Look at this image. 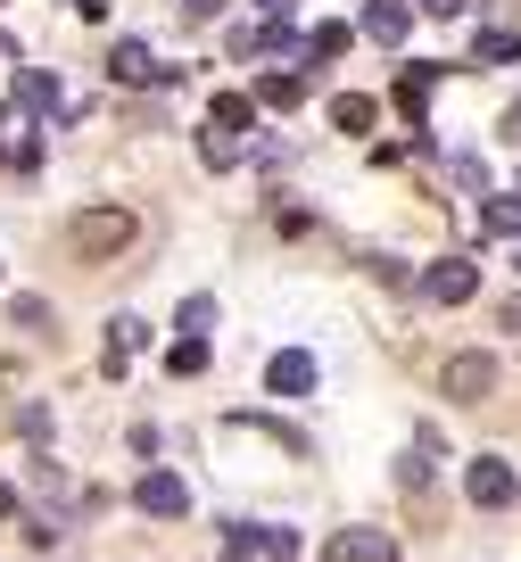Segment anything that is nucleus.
Returning a JSON list of instances; mask_svg holds the SVG:
<instances>
[{
    "instance_id": "nucleus-14",
    "label": "nucleus",
    "mask_w": 521,
    "mask_h": 562,
    "mask_svg": "<svg viewBox=\"0 0 521 562\" xmlns=\"http://www.w3.org/2000/svg\"><path fill=\"white\" fill-rule=\"evenodd\" d=\"M208 124H224V133H248V124H257V91H215Z\"/></svg>"
},
{
    "instance_id": "nucleus-8",
    "label": "nucleus",
    "mask_w": 521,
    "mask_h": 562,
    "mask_svg": "<svg viewBox=\"0 0 521 562\" xmlns=\"http://www.w3.org/2000/svg\"><path fill=\"white\" fill-rule=\"evenodd\" d=\"M422 290H431L439 306H464L472 290H480V265H472V257H439L431 273H422Z\"/></svg>"
},
{
    "instance_id": "nucleus-17",
    "label": "nucleus",
    "mask_w": 521,
    "mask_h": 562,
    "mask_svg": "<svg viewBox=\"0 0 521 562\" xmlns=\"http://www.w3.org/2000/svg\"><path fill=\"white\" fill-rule=\"evenodd\" d=\"M199 158L224 175V166H241V133H224V124H199Z\"/></svg>"
},
{
    "instance_id": "nucleus-23",
    "label": "nucleus",
    "mask_w": 521,
    "mask_h": 562,
    "mask_svg": "<svg viewBox=\"0 0 521 562\" xmlns=\"http://www.w3.org/2000/svg\"><path fill=\"white\" fill-rule=\"evenodd\" d=\"M488 232H497V240H521V191L513 199H488Z\"/></svg>"
},
{
    "instance_id": "nucleus-1",
    "label": "nucleus",
    "mask_w": 521,
    "mask_h": 562,
    "mask_svg": "<svg viewBox=\"0 0 521 562\" xmlns=\"http://www.w3.org/2000/svg\"><path fill=\"white\" fill-rule=\"evenodd\" d=\"M133 240H141V224H133V207H117V199H100V207H84V215L67 224V248H75V257H91V265H100V257H124Z\"/></svg>"
},
{
    "instance_id": "nucleus-5",
    "label": "nucleus",
    "mask_w": 521,
    "mask_h": 562,
    "mask_svg": "<svg viewBox=\"0 0 521 562\" xmlns=\"http://www.w3.org/2000/svg\"><path fill=\"white\" fill-rule=\"evenodd\" d=\"M439 381H447V397H455V405H480L488 389H497V356L464 348V356H447V372H439Z\"/></svg>"
},
{
    "instance_id": "nucleus-18",
    "label": "nucleus",
    "mask_w": 521,
    "mask_h": 562,
    "mask_svg": "<svg viewBox=\"0 0 521 562\" xmlns=\"http://www.w3.org/2000/svg\"><path fill=\"white\" fill-rule=\"evenodd\" d=\"M340 50H347V25H314V42H307V50H298V67L314 75V67H331V58H340Z\"/></svg>"
},
{
    "instance_id": "nucleus-9",
    "label": "nucleus",
    "mask_w": 521,
    "mask_h": 562,
    "mask_svg": "<svg viewBox=\"0 0 521 562\" xmlns=\"http://www.w3.org/2000/svg\"><path fill=\"white\" fill-rule=\"evenodd\" d=\"M431 83H439V58H422V67L398 75V116H406V124H422V108H431Z\"/></svg>"
},
{
    "instance_id": "nucleus-29",
    "label": "nucleus",
    "mask_w": 521,
    "mask_h": 562,
    "mask_svg": "<svg viewBox=\"0 0 521 562\" xmlns=\"http://www.w3.org/2000/svg\"><path fill=\"white\" fill-rule=\"evenodd\" d=\"M505 323H521V299H505Z\"/></svg>"
},
{
    "instance_id": "nucleus-30",
    "label": "nucleus",
    "mask_w": 521,
    "mask_h": 562,
    "mask_svg": "<svg viewBox=\"0 0 521 562\" xmlns=\"http://www.w3.org/2000/svg\"><path fill=\"white\" fill-rule=\"evenodd\" d=\"M0 58H18V50H9V34H0Z\"/></svg>"
},
{
    "instance_id": "nucleus-6",
    "label": "nucleus",
    "mask_w": 521,
    "mask_h": 562,
    "mask_svg": "<svg viewBox=\"0 0 521 562\" xmlns=\"http://www.w3.org/2000/svg\"><path fill=\"white\" fill-rule=\"evenodd\" d=\"M314 381H323L314 348H281L274 364H265V389H274V397H314Z\"/></svg>"
},
{
    "instance_id": "nucleus-25",
    "label": "nucleus",
    "mask_w": 521,
    "mask_h": 562,
    "mask_svg": "<svg viewBox=\"0 0 521 562\" xmlns=\"http://www.w3.org/2000/svg\"><path fill=\"white\" fill-rule=\"evenodd\" d=\"M215 9H224V0H182V18H215Z\"/></svg>"
},
{
    "instance_id": "nucleus-22",
    "label": "nucleus",
    "mask_w": 521,
    "mask_h": 562,
    "mask_svg": "<svg viewBox=\"0 0 521 562\" xmlns=\"http://www.w3.org/2000/svg\"><path fill=\"white\" fill-rule=\"evenodd\" d=\"M174 323H182V339H208V323H215V299H208V290H199V299H182V315H174Z\"/></svg>"
},
{
    "instance_id": "nucleus-21",
    "label": "nucleus",
    "mask_w": 521,
    "mask_h": 562,
    "mask_svg": "<svg viewBox=\"0 0 521 562\" xmlns=\"http://www.w3.org/2000/svg\"><path fill=\"white\" fill-rule=\"evenodd\" d=\"M9 315H18L25 331H58V315H51V306L34 299V290H18V299H9Z\"/></svg>"
},
{
    "instance_id": "nucleus-26",
    "label": "nucleus",
    "mask_w": 521,
    "mask_h": 562,
    "mask_svg": "<svg viewBox=\"0 0 521 562\" xmlns=\"http://www.w3.org/2000/svg\"><path fill=\"white\" fill-rule=\"evenodd\" d=\"M257 9H265V18H290V0H257Z\"/></svg>"
},
{
    "instance_id": "nucleus-19",
    "label": "nucleus",
    "mask_w": 521,
    "mask_h": 562,
    "mask_svg": "<svg viewBox=\"0 0 521 562\" xmlns=\"http://www.w3.org/2000/svg\"><path fill=\"white\" fill-rule=\"evenodd\" d=\"M257 108H307V83H298V75H265V83H257Z\"/></svg>"
},
{
    "instance_id": "nucleus-24",
    "label": "nucleus",
    "mask_w": 521,
    "mask_h": 562,
    "mask_svg": "<svg viewBox=\"0 0 521 562\" xmlns=\"http://www.w3.org/2000/svg\"><path fill=\"white\" fill-rule=\"evenodd\" d=\"M414 9H422V18H464L472 0H414Z\"/></svg>"
},
{
    "instance_id": "nucleus-20",
    "label": "nucleus",
    "mask_w": 521,
    "mask_h": 562,
    "mask_svg": "<svg viewBox=\"0 0 521 562\" xmlns=\"http://www.w3.org/2000/svg\"><path fill=\"white\" fill-rule=\"evenodd\" d=\"M166 372L182 381V372H208V339H182L174 331V348H166Z\"/></svg>"
},
{
    "instance_id": "nucleus-3",
    "label": "nucleus",
    "mask_w": 521,
    "mask_h": 562,
    "mask_svg": "<svg viewBox=\"0 0 521 562\" xmlns=\"http://www.w3.org/2000/svg\"><path fill=\"white\" fill-rule=\"evenodd\" d=\"M108 75H117V83H141V91L182 83V67H174V58H149L141 42H117V50H108Z\"/></svg>"
},
{
    "instance_id": "nucleus-11",
    "label": "nucleus",
    "mask_w": 521,
    "mask_h": 562,
    "mask_svg": "<svg viewBox=\"0 0 521 562\" xmlns=\"http://www.w3.org/2000/svg\"><path fill=\"white\" fill-rule=\"evenodd\" d=\"M274 50H290V25H281V18L241 25V34H232V58H274Z\"/></svg>"
},
{
    "instance_id": "nucleus-13",
    "label": "nucleus",
    "mask_w": 521,
    "mask_h": 562,
    "mask_svg": "<svg viewBox=\"0 0 521 562\" xmlns=\"http://www.w3.org/2000/svg\"><path fill=\"white\" fill-rule=\"evenodd\" d=\"M521 58V34L513 25H480V42H472V67H513Z\"/></svg>"
},
{
    "instance_id": "nucleus-27",
    "label": "nucleus",
    "mask_w": 521,
    "mask_h": 562,
    "mask_svg": "<svg viewBox=\"0 0 521 562\" xmlns=\"http://www.w3.org/2000/svg\"><path fill=\"white\" fill-rule=\"evenodd\" d=\"M0 513H18V488H9V480H0Z\"/></svg>"
},
{
    "instance_id": "nucleus-2",
    "label": "nucleus",
    "mask_w": 521,
    "mask_h": 562,
    "mask_svg": "<svg viewBox=\"0 0 521 562\" xmlns=\"http://www.w3.org/2000/svg\"><path fill=\"white\" fill-rule=\"evenodd\" d=\"M513 488H521V480H513V463H505V456H472L464 463V496L480 513H505V505H513Z\"/></svg>"
},
{
    "instance_id": "nucleus-28",
    "label": "nucleus",
    "mask_w": 521,
    "mask_h": 562,
    "mask_svg": "<svg viewBox=\"0 0 521 562\" xmlns=\"http://www.w3.org/2000/svg\"><path fill=\"white\" fill-rule=\"evenodd\" d=\"M505 140H521V108H513V116H505Z\"/></svg>"
},
{
    "instance_id": "nucleus-31",
    "label": "nucleus",
    "mask_w": 521,
    "mask_h": 562,
    "mask_svg": "<svg viewBox=\"0 0 521 562\" xmlns=\"http://www.w3.org/2000/svg\"><path fill=\"white\" fill-rule=\"evenodd\" d=\"M513 273H521V248H513Z\"/></svg>"
},
{
    "instance_id": "nucleus-15",
    "label": "nucleus",
    "mask_w": 521,
    "mask_h": 562,
    "mask_svg": "<svg viewBox=\"0 0 521 562\" xmlns=\"http://www.w3.org/2000/svg\"><path fill=\"white\" fill-rule=\"evenodd\" d=\"M265 546H274V529H257V521L224 529V562H265Z\"/></svg>"
},
{
    "instance_id": "nucleus-16",
    "label": "nucleus",
    "mask_w": 521,
    "mask_h": 562,
    "mask_svg": "<svg viewBox=\"0 0 521 562\" xmlns=\"http://www.w3.org/2000/svg\"><path fill=\"white\" fill-rule=\"evenodd\" d=\"M18 108H34V116H51V108H58V75L25 67V75H18Z\"/></svg>"
},
{
    "instance_id": "nucleus-7",
    "label": "nucleus",
    "mask_w": 521,
    "mask_h": 562,
    "mask_svg": "<svg viewBox=\"0 0 521 562\" xmlns=\"http://www.w3.org/2000/svg\"><path fill=\"white\" fill-rule=\"evenodd\" d=\"M323 562H398V538H381V529H331Z\"/></svg>"
},
{
    "instance_id": "nucleus-10",
    "label": "nucleus",
    "mask_w": 521,
    "mask_h": 562,
    "mask_svg": "<svg viewBox=\"0 0 521 562\" xmlns=\"http://www.w3.org/2000/svg\"><path fill=\"white\" fill-rule=\"evenodd\" d=\"M406 25H414V9H406V0H365V34H373V42H389V50H398Z\"/></svg>"
},
{
    "instance_id": "nucleus-12",
    "label": "nucleus",
    "mask_w": 521,
    "mask_h": 562,
    "mask_svg": "<svg viewBox=\"0 0 521 562\" xmlns=\"http://www.w3.org/2000/svg\"><path fill=\"white\" fill-rule=\"evenodd\" d=\"M331 124H340V133H356V140H365L373 124H381V100H365V91H340V100H331Z\"/></svg>"
},
{
    "instance_id": "nucleus-4",
    "label": "nucleus",
    "mask_w": 521,
    "mask_h": 562,
    "mask_svg": "<svg viewBox=\"0 0 521 562\" xmlns=\"http://www.w3.org/2000/svg\"><path fill=\"white\" fill-rule=\"evenodd\" d=\"M133 505L149 513V521H191V488H182L174 472H141L133 480Z\"/></svg>"
}]
</instances>
